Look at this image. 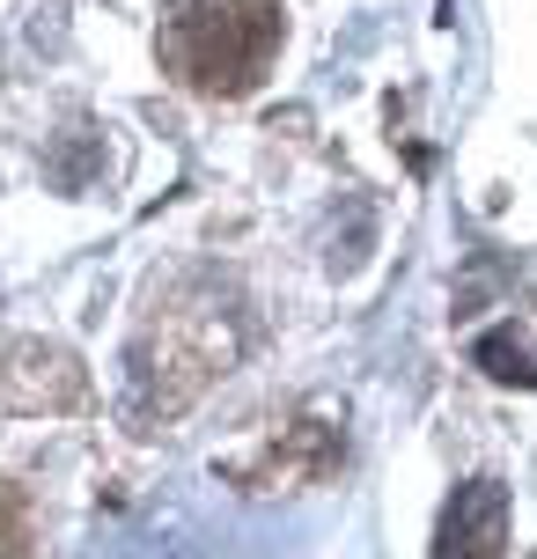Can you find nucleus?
Returning <instances> with one entry per match:
<instances>
[{
  "label": "nucleus",
  "instance_id": "nucleus-1",
  "mask_svg": "<svg viewBox=\"0 0 537 559\" xmlns=\"http://www.w3.org/2000/svg\"><path fill=\"white\" fill-rule=\"evenodd\" d=\"M287 37L281 0H177L163 15V67L199 96H243Z\"/></svg>",
  "mask_w": 537,
  "mask_h": 559
},
{
  "label": "nucleus",
  "instance_id": "nucleus-2",
  "mask_svg": "<svg viewBox=\"0 0 537 559\" xmlns=\"http://www.w3.org/2000/svg\"><path fill=\"white\" fill-rule=\"evenodd\" d=\"M509 545V486L472 478L456 486V501L442 508V531H434V559H493Z\"/></svg>",
  "mask_w": 537,
  "mask_h": 559
},
{
  "label": "nucleus",
  "instance_id": "nucleus-3",
  "mask_svg": "<svg viewBox=\"0 0 537 559\" xmlns=\"http://www.w3.org/2000/svg\"><path fill=\"white\" fill-rule=\"evenodd\" d=\"M472 354H479V368H486V376H501V383H537L530 346H523L515 332H486L479 346H472Z\"/></svg>",
  "mask_w": 537,
  "mask_h": 559
}]
</instances>
